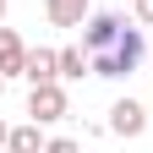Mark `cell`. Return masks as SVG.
<instances>
[{"mask_svg":"<svg viewBox=\"0 0 153 153\" xmlns=\"http://www.w3.org/2000/svg\"><path fill=\"white\" fill-rule=\"evenodd\" d=\"M142 33L137 27H120L115 33V44H104V49H93V76H109V82H120V76H131L142 66Z\"/></svg>","mask_w":153,"mask_h":153,"instance_id":"1","label":"cell"},{"mask_svg":"<svg viewBox=\"0 0 153 153\" xmlns=\"http://www.w3.org/2000/svg\"><path fill=\"white\" fill-rule=\"evenodd\" d=\"M66 109H71V104H66V88H60V82H38V88L27 93V115H33L38 126H55Z\"/></svg>","mask_w":153,"mask_h":153,"instance_id":"2","label":"cell"},{"mask_svg":"<svg viewBox=\"0 0 153 153\" xmlns=\"http://www.w3.org/2000/svg\"><path fill=\"white\" fill-rule=\"evenodd\" d=\"M109 131H115V137H142V131H148V109L137 99H115L109 104Z\"/></svg>","mask_w":153,"mask_h":153,"instance_id":"3","label":"cell"},{"mask_svg":"<svg viewBox=\"0 0 153 153\" xmlns=\"http://www.w3.org/2000/svg\"><path fill=\"white\" fill-rule=\"evenodd\" d=\"M126 27V16H115V11H93L88 22H82V49L93 55V49H104V44H115V33Z\"/></svg>","mask_w":153,"mask_h":153,"instance_id":"4","label":"cell"},{"mask_svg":"<svg viewBox=\"0 0 153 153\" xmlns=\"http://www.w3.org/2000/svg\"><path fill=\"white\" fill-rule=\"evenodd\" d=\"M22 76L38 88V82H60V49H27V66Z\"/></svg>","mask_w":153,"mask_h":153,"instance_id":"5","label":"cell"},{"mask_svg":"<svg viewBox=\"0 0 153 153\" xmlns=\"http://www.w3.org/2000/svg\"><path fill=\"white\" fill-rule=\"evenodd\" d=\"M22 66H27V44L11 27H0V76H22Z\"/></svg>","mask_w":153,"mask_h":153,"instance_id":"6","label":"cell"},{"mask_svg":"<svg viewBox=\"0 0 153 153\" xmlns=\"http://www.w3.org/2000/svg\"><path fill=\"white\" fill-rule=\"evenodd\" d=\"M44 11H49V22H55V27H82L88 16H93L88 0H44Z\"/></svg>","mask_w":153,"mask_h":153,"instance_id":"7","label":"cell"},{"mask_svg":"<svg viewBox=\"0 0 153 153\" xmlns=\"http://www.w3.org/2000/svg\"><path fill=\"white\" fill-rule=\"evenodd\" d=\"M88 71H93V55H88L82 44H66V49H60V82H82Z\"/></svg>","mask_w":153,"mask_h":153,"instance_id":"8","label":"cell"},{"mask_svg":"<svg viewBox=\"0 0 153 153\" xmlns=\"http://www.w3.org/2000/svg\"><path fill=\"white\" fill-rule=\"evenodd\" d=\"M11 153H44V137H38V120H27V126H11V142H6Z\"/></svg>","mask_w":153,"mask_h":153,"instance_id":"9","label":"cell"},{"mask_svg":"<svg viewBox=\"0 0 153 153\" xmlns=\"http://www.w3.org/2000/svg\"><path fill=\"white\" fill-rule=\"evenodd\" d=\"M44 153H82V148H76L71 137H49V142H44Z\"/></svg>","mask_w":153,"mask_h":153,"instance_id":"10","label":"cell"},{"mask_svg":"<svg viewBox=\"0 0 153 153\" xmlns=\"http://www.w3.org/2000/svg\"><path fill=\"white\" fill-rule=\"evenodd\" d=\"M131 11H137V22H148V27H153V0H137Z\"/></svg>","mask_w":153,"mask_h":153,"instance_id":"11","label":"cell"},{"mask_svg":"<svg viewBox=\"0 0 153 153\" xmlns=\"http://www.w3.org/2000/svg\"><path fill=\"white\" fill-rule=\"evenodd\" d=\"M6 142H11V126H6V120H0V148H6Z\"/></svg>","mask_w":153,"mask_h":153,"instance_id":"12","label":"cell"},{"mask_svg":"<svg viewBox=\"0 0 153 153\" xmlns=\"http://www.w3.org/2000/svg\"><path fill=\"white\" fill-rule=\"evenodd\" d=\"M0 16H6V0H0Z\"/></svg>","mask_w":153,"mask_h":153,"instance_id":"13","label":"cell"},{"mask_svg":"<svg viewBox=\"0 0 153 153\" xmlns=\"http://www.w3.org/2000/svg\"><path fill=\"white\" fill-rule=\"evenodd\" d=\"M0 93H6V76H0Z\"/></svg>","mask_w":153,"mask_h":153,"instance_id":"14","label":"cell"},{"mask_svg":"<svg viewBox=\"0 0 153 153\" xmlns=\"http://www.w3.org/2000/svg\"><path fill=\"white\" fill-rule=\"evenodd\" d=\"M0 153H11V148H0Z\"/></svg>","mask_w":153,"mask_h":153,"instance_id":"15","label":"cell"}]
</instances>
